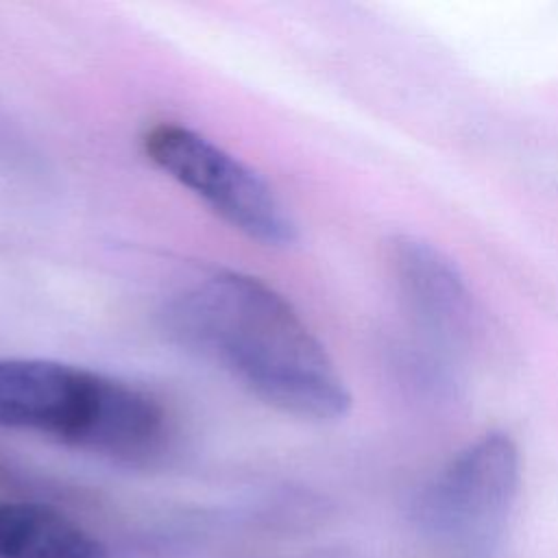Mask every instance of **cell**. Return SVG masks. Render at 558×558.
I'll return each mask as SVG.
<instances>
[{
	"label": "cell",
	"mask_w": 558,
	"mask_h": 558,
	"mask_svg": "<svg viewBox=\"0 0 558 558\" xmlns=\"http://www.w3.org/2000/svg\"><path fill=\"white\" fill-rule=\"evenodd\" d=\"M0 427L41 434L120 460L155 456L170 418L148 390L46 357H0Z\"/></svg>",
	"instance_id": "obj_2"
},
{
	"label": "cell",
	"mask_w": 558,
	"mask_h": 558,
	"mask_svg": "<svg viewBox=\"0 0 558 558\" xmlns=\"http://www.w3.org/2000/svg\"><path fill=\"white\" fill-rule=\"evenodd\" d=\"M0 558H109L107 547L59 510L0 497Z\"/></svg>",
	"instance_id": "obj_6"
},
{
	"label": "cell",
	"mask_w": 558,
	"mask_h": 558,
	"mask_svg": "<svg viewBox=\"0 0 558 558\" xmlns=\"http://www.w3.org/2000/svg\"><path fill=\"white\" fill-rule=\"evenodd\" d=\"M521 480V456L506 432H488L458 451L418 499L421 519L451 541H490L501 532Z\"/></svg>",
	"instance_id": "obj_4"
},
{
	"label": "cell",
	"mask_w": 558,
	"mask_h": 558,
	"mask_svg": "<svg viewBox=\"0 0 558 558\" xmlns=\"http://www.w3.org/2000/svg\"><path fill=\"white\" fill-rule=\"evenodd\" d=\"M168 333L266 405L305 421H336L351 392L294 305L266 281L216 270L166 305Z\"/></svg>",
	"instance_id": "obj_1"
},
{
	"label": "cell",
	"mask_w": 558,
	"mask_h": 558,
	"mask_svg": "<svg viewBox=\"0 0 558 558\" xmlns=\"http://www.w3.org/2000/svg\"><path fill=\"white\" fill-rule=\"evenodd\" d=\"M390 270L416 323L440 344L471 336L475 305L460 268L432 242L399 233L388 244Z\"/></svg>",
	"instance_id": "obj_5"
},
{
	"label": "cell",
	"mask_w": 558,
	"mask_h": 558,
	"mask_svg": "<svg viewBox=\"0 0 558 558\" xmlns=\"http://www.w3.org/2000/svg\"><path fill=\"white\" fill-rule=\"evenodd\" d=\"M153 166L207 205L222 222L264 246H290L299 225L275 187L205 133L172 120L142 133Z\"/></svg>",
	"instance_id": "obj_3"
}]
</instances>
